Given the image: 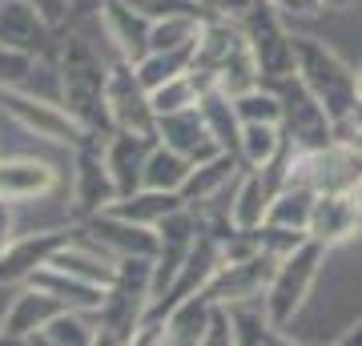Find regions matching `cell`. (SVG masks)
<instances>
[{
    "instance_id": "obj_1",
    "label": "cell",
    "mask_w": 362,
    "mask_h": 346,
    "mask_svg": "<svg viewBox=\"0 0 362 346\" xmlns=\"http://www.w3.org/2000/svg\"><path fill=\"white\" fill-rule=\"evenodd\" d=\"M97 21H85V25H65L61 28V40H57V85H61V105L77 117L89 133H113V117H109V69H113V57L109 40L101 37L97 45Z\"/></svg>"
},
{
    "instance_id": "obj_2",
    "label": "cell",
    "mask_w": 362,
    "mask_h": 346,
    "mask_svg": "<svg viewBox=\"0 0 362 346\" xmlns=\"http://www.w3.org/2000/svg\"><path fill=\"white\" fill-rule=\"evenodd\" d=\"M189 73L202 81V89L214 85V89H226L230 97L262 85L258 57H254V49H250V40L238 21H206L202 25Z\"/></svg>"
},
{
    "instance_id": "obj_3",
    "label": "cell",
    "mask_w": 362,
    "mask_h": 346,
    "mask_svg": "<svg viewBox=\"0 0 362 346\" xmlns=\"http://www.w3.org/2000/svg\"><path fill=\"white\" fill-rule=\"evenodd\" d=\"M153 310V258H117V278L97 310L101 342L133 346V334Z\"/></svg>"
},
{
    "instance_id": "obj_4",
    "label": "cell",
    "mask_w": 362,
    "mask_h": 346,
    "mask_svg": "<svg viewBox=\"0 0 362 346\" xmlns=\"http://www.w3.org/2000/svg\"><path fill=\"white\" fill-rule=\"evenodd\" d=\"M298 45V77L314 89V97L326 105V113L342 121L362 105L358 97V69L342 61L326 40L318 37H294Z\"/></svg>"
},
{
    "instance_id": "obj_5",
    "label": "cell",
    "mask_w": 362,
    "mask_h": 346,
    "mask_svg": "<svg viewBox=\"0 0 362 346\" xmlns=\"http://www.w3.org/2000/svg\"><path fill=\"white\" fill-rule=\"evenodd\" d=\"M326 254H330V246L314 242L310 233H306L290 254L278 258L274 278L266 286V310H270L274 326L290 330V322L302 314V306H306V298H310L314 282H318V274L326 266Z\"/></svg>"
},
{
    "instance_id": "obj_6",
    "label": "cell",
    "mask_w": 362,
    "mask_h": 346,
    "mask_svg": "<svg viewBox=\"0 0 362 346\" xmlns=\"http://www.w3.org/2000/svg\"><path fill=\"white\" fill-rule=\"evenodd\" d=\"M238 25H242L250 49L258 57V69H262V81H266V85L298 73V45H294L298 33H290L286 13L274 0H254L250 13L242 16Z\"/></svg>"
},
{
    "instance_id": "obj_7",
    "label": "cell",
    "mask_w": 362,
    "mask_h": 346,
    "mask_svg": "<svg viewBox=\"0 0 362 346\" xmlns=\"http://www.w3.org/2000/svg\"><path fill=\"white\" fill-rule=\"evenodd\" d=\"M0 113L8 117L13 125L25 129L28 137L49 142V145H57V149H77V145L89 137V129L81 125L65 105H52V101H45V97H33V93H25V85L0 89Z\"/></svg>"
},
{
    "instance_id": "obj_8",
    "label": "cell",
    "mask_w": 362,
    "mask_h": 346,
    "mask_svg": "<svg viewBox=\"0 0 362 346\" xmlns=\"http://www.w3.org/2000/svg\"><path fill=\"white\" fill-rule=\"evenodd\" d=\"M274 89L282 97V133L298 149H326L334 145V117L326 113V105L314 97L306 81L290 73V77L274 81Z\"/></svg>"
},
{
    "instance_id": "obj_9",
    "label": "cell",
    "mask_w": 362,
    "mask_h": 346,
    "mask_svg": "<svg viewBox=\"0 0 362 346\" xmlns=\"http://www.w3.org/2000/svg\"><path fill=\"white\" fill-rule=\"evenodd\" d=\"M105 137L109 133H89L77 149H69V157H73V218L77 221L109 209L121 197L113 173H109V161H105Z\"/></svg>"
},
{
    "instance_id": "obj_10",
    "label": "cell",
    "mask_w": 362,
    "mask_h": 346,
    "mask_svg": "<svg viewBox=\"0 0 362 346\" xmlns=\"http://www.w3.org/2000/svg\"><path fill=\"white\" fill-rule=\"evenodd\" d=\"M73 238H81V221L73 218L69 226H52V230H33V233H16L8 250L0 254V286H25L33 278V270L49 266L52 254L69 246Z\"/></svg>"
},
{
    "instance_id": "obj_11",
    "label": "cell",
    "mask_w": 362,
    "mask_h": 346,
    "mask_svg": "<svg viewBox=\"0 0 362 346\" xmlns=\"http://www.w3.org/2000/svg\"><path fill=\"white\" fill-rule=\"evenodd\" d=\"M290 181H306L310 190H358L362 181V149L334 142L326 149H298Z\"/></svg>"
},
{
    "instance_id": "obj_12",
    "label": "cell",
    "mask_w": 362,
    "mask_h": 346,
    "mask_svg": "<svg viewBox=\"0 0 362 346\" xmlns=\"http://www.w3.org/2000/svg\"><path fill=\"white\" fill-rule=\"evenodd\" d=\"M57 40H61V28L33 0H0V45L21 49L37 61H52Z\"/></svg>"
},
{
    "instance_id": "obj_13",
    "label": "cell",
    "mask_w": 362,
    "mask_h": 346,
    "mask_svg": "<svg viewBox=\"0 0 362 346\" xmlns=\"http://www.w3.org/2000/svg\"><path fill=\"white\" fill-rule=\"evenodd\" d=\"M206 218L197 214L194 205H185L177 214H169L161 226H157V258H153V302L165 294L169 286L177 282L181 266H185V258L194 250L197 233H202Z\"/></svg>"
},
{
    "instance_id": "obj_14",
    "label": "cell",
    "mask_w": 362,
    "mask_h": 346,
    "mask_svg": "<svg viewBox=\"0 0 362 346\" xmlns=\"http://www.w3.org/2000/svg\"><path fill=\"white\" fill-rule=\"evenodd\" d=\"M109 117H113V129L157 133V109L149 101V89L125 57H113V69H109Z\"/></svg>"
},
{
    "instance_id": "obj_15",
    "label": "cell",
    "mask_w": 362,
    "mask_h": 346,
    "mask_svg": "<svg viewBox=\"0 0 362 346\" xmlns=\"http://www.w3.org/2000/svg\"><path fill=\"white\" fill-rule=\"evenodd\" d=\"M274 266H278V254H250V258H226L218 266V274L206 282L209 302H246V298H266V286L274 278Z\"/></svg>"
},
{
    "instance_id": "obj_16",
    "label": "cell",
    "mask_w": 362,
    "mask_h": 346,
    "mask_svg": "<svg viewBox=\"0 0 362 346\" xmlns=\"http://www.w3.org/2000/svg\"><path fill=\"white\" fill-rule=\"evenodd\" d=\"M101 33L109 40V52L137 64L149 52V40H153V16L145 8H137L133 0H105Z\"/></svg>"
},
{
    "instance_id": "obj_17",
    "label": "cell",
    "mask_w": 362,
    "mask_h": 346,
    "mask_svg": "<svg viewBox=\"0 0 362 346\" xmlns=\"http://www.w3.org/2000/svg\"><path fill=\"white\" fill-rule=\"evenodd\" d=\"M306 233H310L314 242L330 246V250L354 242V238L362 233V209H358L354 190H326V193H318Z\"/></svg>"
},
{
    "instance_id": "obj_18",
    "label": "cell",
    "mask_w": 362,
    "mask_h": 346,
    "mask_svg": "<svg viewBox=\"0 0 362 346\" xmlns=\"http://www.w3.org/2000/svg\"><path fill=\"white\" fill-rule=\"evenodd\" d=\"M81 226H85V238H93L105 254H113V258H157V230L153 226H137V221L121 218L113 209H101V214L85 218Z\"/></svg>"
},
{
    "instance_id": "obj_19",
    "label": "cell",
    "mask_w": 362,
    "mask_h": 346,
    "mask_svg": "<svg viewBox=\"0 0 362 346\" xmlns=\"http://www.w3.org/2000/svg\"><path fill=\"white\" fill-rule=\"evenodd\" d=\"M61 310H69L61 298H52V294H45V290L25 282L13 294L8 310L0 314V338H4V342H37V334L45 330Z\"/></svg>"
},
{
    "instance_id": "obj_20",
    "label": "cell",
    "mask_w": 362,
    "mask_h": 346,
    "mask_svg": "<svg viewBox=\"0 0 362 346\" xmlns=\"http://www.w3.org/2000/svg\"><path fill=\"white\" fill-rule=\"evenodd\" d=\"M157 145V133H133V129H113L105 137V161L117 181V193L129 197L145 185V161Z\"/></svg>"
},
{
    "instance_id": "obj_21",
    "label": "cell",
    "mask_w": 362,
    "mask_h": 346,
    "mask_svg": "<svg viewBox=\"0 0 362 346\" xmlns=\"http://www.w3.org/2000/svg\"><path fill=\"white\" fill-rule=\"evenodd\" d=\"M61 185V169L40 157H0V202H45Z\"/></svg>"
},
{
    "instance_id": "obj_22",
    "label": "cell",
    "mask_w": 362,
    "mask_h": 346,
    "mask_svg": "<svg viewBox=\"0 0 362 346\" xmlns=\"http://www.w3.org/2000/svg\"><path fill=\"white\" fill-rule=\"evenodd\" d=\"M157 142H165L169 149L185 154L189 161H206V157L221 154V145L214 142L202 109H181V113H161L157 117Z\"/></svg>"
},
{
    "instance_id": "obj_23",
    "label": "cell",
    "mask_w": 362,
    "mask_h": 346,
    "mask_svg": "<svg viewBox=\"0 0 362 346\" xmlns=\"http://www.w3.org/2000/svg\"><path fill=\"white\" fill-rule=\"evenodd\" d=\"M242 157H233V154H214L206 157V161H197L194 173H189V181L181 185V193H185V202L194 205H209V202H218V197H226V193L238 185V178H242Z\"/></svg>"
},
{
    "instance_id": "obj_24",
    "label": "cell",
    "mask_w": 362,
    "mask_h": 346,
    "mask_svg": "<svg viewBox=\"0 0 362 346\" xmlns=\"http://www.w3.org/2000/svg\"><path fill=\"white\" fill-rule=\"evenodd\" d=\"M28 286H37V290H45V294L61 298V302L73 306V310H89V314H97V310L105 306V298H109L105 286L89 282V278H77V274L52 266V262H49V266H40V270H33Z\"/></svg>"
},
{
    "instance_id": "obj_25",
    "label": "cell",
    "mask_w": 362,
    "mask_h": 346,
    "mask_svg": "<svg viewBox=\"0 0 362 346\" xmlns=\"http://www.w3.org/2000/svg\"><path fill=\"white\" fill-rule=\"evenodd\" d=\"M185 193L181 190H149V185H141L137 193H129V197H117L109 209L113 214H121V218L137 221V226H161V221L169 218V214H177V209H185Z\"/></svg>"
},
{
    "instance_id": "obj_26",
    "label": "cell",
    "mask_w": 362,
    "mask_h": 346,
    "mask_svg": "<svg viewBox=\"0 0 362 346\" xmlns=\"http://www.w3.org/2000/svg\"><path fill=\"white\" fill-rule=\"evenodd\" d=\"M197 109H202V117H206L209 133H214V142L226 149V154L242 157V117H238V109H233V97L226 89H202V101H197ZM246 166V161H242Z\"/></svg>"
},
{
    "instance_id": "obj_27",
    "label": "cell",
    "mask_w": 362,
    "mask_h": 346,
    "mask_svg": "<svg viewBox=\"0 0 362 346\" xmlns=\"http://www.w3.org/2000/svg\"><path fill=\"white\" fill-rule=\"evenodd\" d=\"M230 322L238 346H270V342H290L282 326H274L266 298H246V302H230Z\"/></svg>"
},
{
    "instance_id": "obj_28",
    "label": "cell",
    "mask_w": 362,
    "mask_h": 346,
    "mask_svg": "<svg viewBox=\"0 0 362 346\" xmlns=\"http://www.w3.org/2000/svg\"><path fill=\"white\" fill-rule=\"evenodd\" d=\"M270 202H274L270 185L262 181V173L254 166H246L242 169V178H238V185L230 190V221L238 226V230L262 226L266 214H270Z\"/></svg>"
},
{
    "instance_id": "obj_29",
    "label": "cell",
    "mask_w": 362,
    "mask_h": 346,
    "mask_svg": "<svg viewBox=\"0 0 362 346\" xmlns=\"http://www.w3.org/2000/svg\"><path fill=\"white\" fill-rule=\"evenodd\" d=\"M209 310H214V302L206 294H189L185 302H177L165 314V346H202Z\"/></svg>"
},
{
    "instance_id": "obj_30",
    "label": "cell",
    "mask_w": 362,
    "mask_h": 346,
    "mask_svg": "<svg viewBox=\"0 0 362 346\" xmlns=\"http://www.w3.org/2000/svg\"><path fill=\"white\" fill-rule=\"evenodd\" d=\"M37 342L45 346H97L101 342V330H97V314L89 310H61L57 318L37 334Z\"/></svg>"
},
{
    "instance_id": "obj_31",
    "label": "cell",
    "mask_w": 362,
    "mask_h": 346,
    "mask_svg": "<svg viewBox=\"0 0 362 346\" xmlns=\"http://www.w3.org/2000/svg\"><path fill=\"white\" fill-rule=\"evenodd\" d=\"M314 202H318V190H310L306 181H290V185L270 202L266 221H270V226H282V230H302L306 233L310 214H314Z\"/></svg>"
},
{
    "instance_id": "obj_32",
    "label": "cell",
    "mask_w": 362,
    "mask_h": 346,
    "mask_svg": "<svg viewBox=\"0 0 362 346\" xmlns=\"http://www.w3.org/2000/svg\"><path fill=\"white\" fill-rule=\"evenodd\" d=\"M194 166L197 161H189L177 149H169L165 142H157L149 149V161H145V185L149 190H181L189 181V173H194Z\"/></svg>"
},
{
    "instance_id": "obj_33",
    "label": "cell",
    "mask_w": 362,
    "mask_h": 346,
    "mask_svg": "<svg viewBox=\"0 0 362 346\" xmlns=\"http://www.w3.org/2000/svg\"><path fill=\"white\" fill-rule=\"evenodd\" d=\"M194 49H197V45H189V49H153V52H145L133 69H137V77H141L145 89L153 93L157 85H165V81L189 73V64H194Z\"/></svg>"
},
{
    "instance_id": "obj_34",
    "label": "cell",
    "mask_w": 362,
    "mask_h": 346,
    "mask_svg": "<svg viewBox=\"0 0 362 346\" xmlns=\"http://www.w3.org/2000/svg\"><path fill=\"white\" fill-rule=\"evenodd\" d=\"M286 145L282 125H270V121H246L242 125V161L246 166H266L278 149Z\"/></svg>"
},
{
    "instance_id": "obj_35",
    "label": "cell",
    "mask_w": 362,
    "mask_h": 346,
    "mask_svg": "<svg viewBox=\"0 0 362 346\" xmlns=\"http://www.w3.org/2000/svg\"><path fill=\"white\" fill-rule=\"evenodd\" d=\"M149 101H153L157 117H161V113H181V109H194V105L202 101V81H197L194 73H181V77L165 81V85H157V89L149 93Z\"/></svg>"
},
{
    "instance_id": "obj_36",
    "label": "cell",
    "mask_w": 362,
    "mask_h": 346,
    "mask_svg": "<svg viewBox=\"0 0 362 346\" xmlns=\"http://www.w3.org/2000/svg\"><path fill=\"white\" fill-rule=\"evenodd\" d=\"M202 25L197 16H157L153 21V40H149V52L153 49H189L202 37Z\"/></svg>"
},
{
    "instance_id": "obj_37",
    "label": "cell",
    "mask_w": 362,
    "mask_h": 346,
    "mask_svg": "<svg viewBox=\"0 0 362 346\" xmlns=\"http://www.w3.org/2000/svg\"><path fill=\"white\" fill-rule=\"evenodd\" d=\"M37 57H28L21 49H8L0 45V89H16V85H28V77L37 73Z\"/></svg>"
},
{
    "instance_id": "obj_38",
    "label": "cell",
    "mask_w": 362,
    "mask_h": 346,
    "mask_svg": "<svg viewBox=\"0 0 362 346\" xmlns=\"http://www.w3.org/2000/svg\"><path fill=\"white\" fill-rule=\"evenodd\" d=\"M254 0H185L197 21H242Z\"/></svg>"
},
{
    "instance_id": "obj_39",
    "label": "cell",
    "mask_w": 362,
    "mask_h": 346,
    "mask_svg": "<svg viewBox=\"0 0 362 346\" xmlns=\"http://www.w3.org/2000/svg\"><path fill=\"white\" fill-rule=\"evenodd\" d=\"M202 346H238V338H233V322H230V306H226V302H214Z\"/></svg>"
},
{
    "instance_id": "obj_40",
    "label": "cell",
    "mask_w": 362,
    "mask_h": 346,
    "mask_svg": "<svg viewBox=\"0 0 362 346\" xmlns=\"http://www.w3.org/2000/svg\"><path fill=\"white\" fill-rule=\"evenodd\" d=\"M105 8V0H69V25H85V21H97Z\"/></svg>"
},
{
    "instance_id": "obj_41",
    "label": "cell",
    "mask_w": 362,
    "mask_h": 346,
    "mask_svg": "<svg viewBox=\"0 0 362 346\" xmlns=\"http://www.w3.org/2000/svg\"><path fill=\"white\" fill-rule=\"evenodd\" d=\"M16 238V205L0 202V254L8 250V242Z\"/></svg>"
},
{
    "instance_id": "obj_42",
    "label": "cell",
    "mask_w": 362,
    "mask_h": 346,
    "mask_svg": "<svg viewBox=\"0 0 362 346\" xmlns=\"http://www.w3.org/2000/svg\"><path fill=\"white\" fill-rule=\"evenodd\" d=\"M274 4H278L286 16H318V13H326L322 0H274Z\"/></svg>"
},
{
    "instance_id": "obj_43",
    "label": "cell",
    "mask_w": 362,
    "mask_h": 346,
    "mask_svg": "<svg viewBox=\"0 0 362 346\" xmlns=\"http://www.w3.org/2000/svg\"><path fill=\"white\" fill-rule=\"evenodd\" d=\"M33 4H37V8L49 16L57 28H65V25H69V0H33Z\"/></svg>"
},
{
    "instance_id": "obj_44",
    "label": "cell",
    "mask_w": 362,
    "mask_h": 346,
    "mask_svg": "<svg viewBox=\"0 0 362 346\" xmlns=\"http://www.w3.org/2000/svg\"><path fill=\"white\" fill-rule=\"evenodd\" d=\"M334 342H342V346H362V318L354 322V326H350V330H342V334H338Z\"/></svg>"
},
{
    "instance_id": "obj_45",
    "label": "cell",
    "mask_w": 362,
    "mask_h": 346,
    "mask_svg": "<svg viewBox=\"0 0 362 346\" xmlns=\"http://www.w3.org/2000/svg\"><path fill=\"white\" fill-rule=\"evenodd\" d=\"M350 0H322V8H346Z\"/></svg>"
},
{
    "instance_id": "obj_46",
    "label": "cell",
    "mask_w": 362,
    "mask_h": 346,
    "mask_svg": "<svg viewBox=\"0 0 362 346\" xmlns=\"http://www.w3.org/2000/svg\"><path fill=\"white\" fill-rule=\"evenodd\" d=\"M354 197H358V209H362V181H358V190H354Z\"/></svg>"
},
{
    "instance_id": "obj_47",
    "label": "cell",
    "mask_w": 362,
    "mask_h": 346,
    "mask_svg": "<svg viewBox=\"0 0 362 346\" xmlns=\"http://www.w3.org/2000/svg\"><path fill=\"white\" fill-rule=\"evenodd\" d=\"M0 342H4V338H0Z\"/></svg>"
}]
</instances>
